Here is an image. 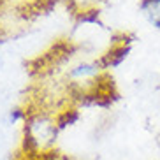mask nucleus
Returning a JSON list of instances; mask_svg holds the SVG:
<instances>
[{"label":"nucleus","mask_w":160,"mask_h":160,"mask_svg":"<svg viewBox=\"0 0 160 160\" xmlns=\"http://www.w3.org/2000/svg\"><path fill=\"white\" fill-rule=\"evenodd\" d=\"M57 137V123L46 114H32L25 122V144L35 153L48 150Z\"/></svg>","instance_id":"f257e3e1"},{"label":"nucleus","mask_w":160,"mask_h":160,"mask_svg":"<svg viewBox=\"0 0 160 160\" xmlns=\"http://www.w3.org/2000/svg\"><path fill=\"white\" fill-rule=\"evenodd\" d=\"M99 72H100V63H97V62H81V63L72 67L69 76L74 81H90L97 78Z\"/></svg>","instance_id":"f03ea898"},{"label":"nucleus","mask_w":160,"mask_h":160,"mask_svg":"<svg viewBox=\"0 0 160 160\" xmlns=\"http://www.w3.org/2000/svg\"><path fill=\"white\" fill-rule=\"evenodd\" d=\"M139 11L153 28L160 30V0H141Z\"/></svg>","instance_id":"7ed1b4c3"},{"label":"nucleus","mask_w":160,"mask_h":160,"mask_svg":"<svg viewBox=\"0 0 160 160\" xmlns=\"http://www.w3.org/2000/svg\"><path fill=\"white\" fill-rule=\"evenodd\" d=\"M23 116V114H21V111H19V109H14V111H11V114H9V122H18L19 118Z\"/></svg>","instance_id":"20e7f679"},{"label":"nucleus","mask_w":160,"mask_h":160,"mask_svg":"<svg viewBox=\"0 0 160 160\" xmlns=\"http://www.w3.org/2000/svg\"><path fill=\"white\" fill-rule=\"evenodd\" d=\"M48 160H65V158H62V157H53V158H48Z\"/></svg>","instance_id":"39448f33"}]
</instances>
